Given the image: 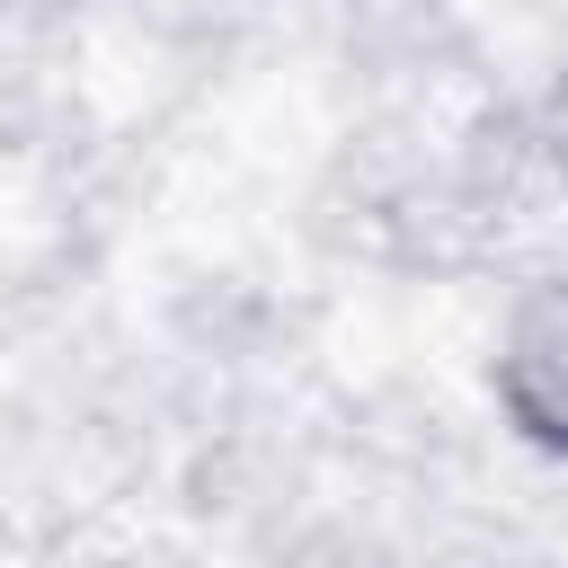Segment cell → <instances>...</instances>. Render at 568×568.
Here are the masks:
<instances>
[{"mask_svg":"<svg viewBox=\"0 0 568 568\" xmlns=\"http://www.w3.org/2000/svg\"><path fill=\"white\" fill-rule=\"evenodd\" d=\"M488 399L532 453L568 462V275H541L506 302L488 346Z\"/></svg>","mask_w":568,"mask_h":568,"instance_id":"obj_1","label":"cell"}]
</instances>
